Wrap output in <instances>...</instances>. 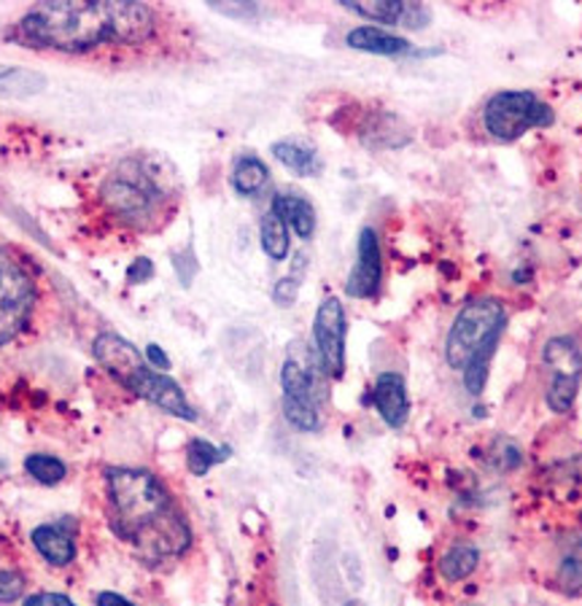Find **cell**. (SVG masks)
<instances>
[{
	"instance_id": "1",
	"label": "cell",
	"mask_w": 582,
	"mask_h": 606,
	"mask_svg": "<svg viewBox=\"0 0 582 606\" xmlns=\"http://www.w3.org/2000/svg\"><path fill=\"white\" fill-rule=\"evenodd\" d=\"M156 27V16L143 3L119 0H51L38 3L20 20V38L36 49L68 55L103 44H143Z\"/></svg>"
},
{
	"instance_id": "2",
	"label": "cell",
	"mask_w": 582,
	"mask_h": 606,
	"mask_svg": "<svg viewBox=\"0 0 582 606\" xmlns=\"http://www.w3.org/2000/svg\"><path fill=\"white\" fill-rule=\"evenodd\" d=\"M108 493L116 528L151 561L176 558L189 547L191 532L173 504L171 491L149 469H108Z\"/></svg>"
},
{
	"instance_id": "3",
	"label": "cell",
	"mask_w": 582,
	"mask_h": 606,
	"mask_svg": "<svg viewBox=\"0 0 582 606\" xmlns=\"http://www.w3.org/2000/svg\"><path fill=\"white\" fill-rule=\"evenodd\" d=\"M101 197L116 219L130 226H149L167 206V191L143 160H121L101 186Z\"/></svg>"
},
{
	"instance_id": "4",
	"label": "cell",
	"mask_w": 582,
	"mask_h": 606,
	"mask_svg": "<svg viewBox=\"0 0 582 606\" xmlns=\"http://www.w3.org/2000/svg\"><path fill=\"white\" fill-rule=\"evenodd\" d=\"M504 324H508V311H504V305L499 300L480 296V300H473L469 305H464L458 311L451 331H447L445 359L451 364V370L464 372L475 357L497 348Z\"/></svg>"
},
{
	"instance_id": "5",
	"label": "cell",
	"mask_w": 582,
	"mask_h": 606,
	"mask_svg": "<svg viewBox=\"0 0 582 606\" xmlns=\"http://www.w3.org/2000/svg\"><path fill=\"white\" fill-rule=\"evenodd\" d=\"M482 121L497 141H517L532 127H550L552 108L534 92H499L488 101Z\"/></svg>"
},
{
	"instance_id": "6",
	"label": "cell",
	"mask_w": 582,
	"mask_h": 606,
	"mask_svg": "<svg viewBox=\"0 0 582 606\" xmlns=\"http://www.w3.org/2000/svg\"><path fill=\"white\" fill-rule=\"evenodd\" d=\"M36 305V285L31 276L0 250V346L14 340Z\"/></svg>"
},
{
	"instance_id": "7",
	"label": "cell",
	"mask_w": 582,
	"mask_h": 606,
	"mask_svg": "<svg viewBox=\"0 0 582 606\" xmlns=\"http://www.w3.org/2000/svg\"><path fill=\"white\" fill-rule=\"evenodd\" d=\"M313 353L322 370L331 377H342L346 372V307L337 296H329L318 305L313 322Z\"/></svg>"
},
{
	"instance_id": "8",
	"label": "cell",
	"mask_w": 582,
	"mask_h": 606,
	"mask_svg": "<svg viewBox=\"0 0 582 606\" xmlns=\"http://www.w3.org/2000/svg\"><path fill=\"white\" fill-rule=\"evenodd\" d=\"M127 388L136 392L138 396H143L146 401L156 405L160 410H165L167 416H176L182 418V421H197V412L195 407L189 405V399H186L184 388L178 386L173 377H167L165 372H156L151 370V366H146L143 372H138V375L127 383Z\"/></svg>"
},
{
	"instance_id": "9",
	"label": "cell",
	"mask_w": 582,
	"mask_h": 606,
	"mask_svg": "<svg viewBox=\"0 0 582 606\" xmlns=\"http://www.w3.org/2000/svg\"><path fill=\"white\" fill-rule=\"evenodd\" d=\"M383 281V254H381V241H377V232L372 226H364L359 232V250H357V265H353L351 276L346 281V294L353 300H370L377 294Z\"/></svg>"
},
{
	"instance_id": "10",
	"label": "cell",
	"mask_w": 582,
	"mask_h": 606,
	"mask_svg": "<svg viewBox=\"0 0 582 606\" xmlns=\"http://www.w3.org/2000/svg\"><path fill=\"white\" fill-rule=\"evenodd\" d=\"M92 351H95V359L106 366L110 375L119 383H125V386L138 375V372H143L146 366H149L143 353L138 351L130 340L114 335V331H106V335L97 337Z\"/></svg>"
},
{
	"instance_id": "11",
	"label": "cell",
	"mask_w": 582,
	"mask_h": 606,
	"mask_svg": "<svg viewBox=\"0 0 582 606\" xmlns=\"http://www.w3.org/2000/svg\"><path fill=\"white\" fill-rule=\"evenodd\" d=\"M375 410L381 412L383 421L392 429L405 427L407 416H410V396H407V383L399 372H383L372 392Z\"/></svg>"
},
{
	"instance_id": "12",
	"label": "cell",
	"mask_w": 582,
	"mask_h": 606,
	"mask_svg": "<svg viewBox=\"0 0 582 606\" xmlns=\"http://www.w3.org/2000/svg\"><path fill=\"white\" fill-rule=\"evenodd\" d=\"M346 44L351 46V49L370 51V55H383V57H397L410 51V40L372 25L353 27V31L346 36Z\"/></svg>"
},
{
	"instance_id": "13",
	"label": "cell",
	"mask_w": 582,
	"mask_h": 606,
	"mask_svg": "<svg viewBox=\"0 0 582 606\" xmlns=\"http://www.w3.org/2000/svg\"><path fill=\"white\" fill-rule=\"evenodd\" d=\"M543 361L552 377H574L582 381V351L572 337H552L545 342Z\"/></svg>"
},
{
	"instance_id": "14",
	"label": "cell",
	"mask_w": 582,
	"mask_h": 606,
	"mask_svg": "<svg viewBox=\"0 0 582 606\" xmlns=\"http://www.w3.org/2000/svg\"><path fill=\"white\" fill-rule=\"evenodd\" d=\"M272 213L281 215L287 221V226L296 232L302 241L313 237L316 232V211H313L311 202L300 195H278L272 200Z\"/></svg>"
},
{
	"instance_id": "15",
	"label": "cell",
	"mask_w": 582,
	"mask_h": 606,
	"mask_svg": "<svg viewBox=\"0 0 582 606\" xmlns=\"http://www.w3.org/2000/svg\"><path fill=\"white\" fill-rule=\"evenodd\" d=\"M33 547L51 563V567H68L75 558V545L66 532L55 526H38L31 534Z\"/></svg>"
},
{
	"instance_id": "16",
	"label": "cell",
	"mask_w": 582,
	"mask_h": 606,
	"mask_svg": "<svg viewBox=\"0 0 582 606\" xmlns=\"http://www.w3.org/2000/svg\"><path fill=\"white\" fill-rule=\"evenodd\" d=\"M44 90V73L22 66H0V97H33Z\"/></svg>"
},
{
	"instance_id": "17",
	"label": "cell",
	"mask_w": 582,
	"mask_h": 606,
	"mask_svg": "<svg viewBox=\"0 0 582 606\" xmlns=\"http://www.w3.org/2000/svg\"><path fill=\"white\" fill-rule=\"evenodd\" d=\"M272 154H276V160L281 162V165L300 173V176H318V173H322V160H318L316 149L302 141L272 143Z\"/></svg>"
},
{
	"instance_id": "18",
	"label": "cell",
	"mask_w": 582,
	"mask_h": 606,
	"mask_svg": "<svg viewBox=\"0 0 582 606\" xmlns=\"http://www.w3.org/2000/svg\"><path fill=\"white\" fill-rule=\"evenodd\" d=\"M364 143L372 149H399V145L410 143V132L394 114H377L364 127Z\"/></svg>"
},
{
	"instance_id": "19",
	"label": "cell",
	"mask_w": 582,
	"mask_h": 606,
	"mask_svg": "<svg viewBox=\"0 0 582 606\" xmlns=\"http://www.w3.org/2000/svg\"><path fill=\"white\" fill-rule=\"evenodd\" d=\"M480 552L473 545H456L440 558V574L445 582H464L475 574Z\"/></svg>"
},
{
	"instance_id": "20",
	"label": "cell",
	"mask_w": 582,
	"mask_h": 606,
	"mask_svg": "<svg viewBox=\"0 0 582 606\" xmlns=\"http://www.w3.org/2000/svg\"><path fill=\"white\" fill-rule=\"evenodd\" d=\"M267 176H270V171H267L265 162H261L259 156L246 154L235 162V167H232V186H235L237 195L252 197L267 184Z\"/></svg>"
},
{
	"instance_id": "21",
	"label": "cell",
	"mask_w": 582,
	"mask_h": 606,
	"mask_svg": "<svg viewBox=\"0 0 582 606\" xmlns=\"http://www.w3.org/2000/svg\"><path fill=\"white\" fill-rule=\"evenodd\" d=\"M342 9H348L351 14L362 16V20L381 22V25H399L401 16H405L407 3L401 0H370V3H359V0H346Z\"/></svg>"
},
{
	"instance_id": "22",
	"label": "cell",
	"mask_w": 582,
	"mask_h": 606,
	"mask_svg": "<svg viewBox=\"0 0 582 606\" xmlns=\"http://www.w3.org/2000/svg\"><path fill=\"white\" fill-rule=\"evenodd\" d=\"M261 248L272 261H283L289 254V226L278 213H267L259 224Z\"/></svg>"
},
{
	"instance_id": "23",
	"label": "cell",
	"mask_w": 582,
	"mask_h": 606,
	"mask_svg": "<svg viewBox=\"0 0 582 606\" xmlns=\"http://www.w3.org/2000/svg\"><path fill=\"white\" fill-rule=\"evenodd\" d=\"M230 453V447H217L208 440H191L189 447H186V464H189L191 475L206 477L213 466L226 462Z\"/></svg>"
},
{
	"instance_id": "24",
	"label": "cell",
	"mask_w": 582,
	"mask_h": 606,
	"mask_svg": "<svg viewBox=\"0 0 582 606\" xmlns=\"http://www.w3.org/2000/svg\"><path fill=\"white\" fill-rule=\"evenodd\" d=\"M283 416L294 429L318 431L322 429V416L313 399H296V396H283Z\"/></svg>"
},
{
	"instance_id": "25",
	"label": "cell",
	"mask_w": 582,
	"mask_h": 606,
	"mask_svg": "<svg viewBox=\"0 0 582 606\" xmlns=\"http://www.w3.org/2000/svg\"><path fill=\"white\" fill-rule=\"evenodd\" d=\"M25 471L38 480L40 486H57V482L66 480L68 469L60 458L46 456V453H33V456L25 458Z\"/></svg>"
},
{
	"instance_id": "26",
	"label": "cell",
	"mask_w": 582,
	"mask_h": 606,
	"mask_svg": "<svg viewBox=\"0 0 582 606\" xmlns=\"http://www.w3.org/2000/svg\"><path fill=\"white\" fill-rule=\"evenodd\" d=\"M578 392L580 381H574V377H552L550 386H547L545 401L552 412L563 416V412L572 410L574 401H578Z\"/></svg>"
},
{
	"instance_id": "27",
	"label": "cell",
	"mask_w": 582,
	"mask_h": 606,
	"mask_svg": "<svg viewBox=\"0 0 582 606\" xmlns=\"http://www.w3.org/2000/svg\"><path fill=\"white\" fill-rule=\"evenodd\" d=\"M25 593V576L11 569H0V604L20 602Z\"/></svg>"
},
{
	"instance_id": "28",
	"label": "cell",
	"mask_w": 582,
	"mask_h": 606,
	"mask_svg": "<svg viewBox=\"0 0 582 606\" xmlns=\"http://www.w3.org/2000/svg\"><path fill=\"white\" fill-rule=\"evenodd\" d=\"M300 281H302V267L296 270V265H294V272L287 278H281V281L276 283V289H272V300H276L281 307L294 305L296 294H300Z\"/></svg>"
},
{
	"instance_id": "29",
	"label": "cell",
	"mask_w": 582,
	"mask_h": 606,
	"mask_svg": "<svg viewBox=\"0 0 582 606\" xmlns=\"http://www.w3.org/2000/svg\"><path fill=\"white\" fill-rule=\"evenodd\" d=\"M173 267H176L182 283L189 285L191 278H195V272H197V261H195V254H191V248L182 250V254H173Z\"/></svg>"
},
{
	"instance_id": "30",
	"label": "cell",
	"mask_w": 582,
	"mask_h": 606,
	"mask_svg": "<svg viewBox=\"0 0 582 606\" xmlns=\"http://www.w3.org/2000/svg\"><path fill=\"white\" fill-rule=\"evenodd\" d=\"M561 582L569 587V591H578V587H582V561H578V558H563Z\"/></svg>"
},
{
	"instance_id": "31",
	"label": "cell",
	"mask_w": 582,
	"mask_h": 606,
	"mask_svg": "<svg viewBox=\"0 0 582 606\" xmlns=\"http://www.w3.org/2000/svg\"><path fill=\"white\" fill-rule=\"evenodd\" d=\"M213 11H219V14L232 16V20H248V16L259 14V9H256L254 3H213Z\"/></svg>"
},
{
	"instance_id": "32",
	"label": "cell",
	"mask_w": 582,
	"mask_h": 606,
	"mask_svg": "<svg viewBox=\"0 0 582 606\" xmlns=\"http://www.w3.org/2000/svg\"><path fill=\"white\" fill-rule=\"evenodd\" d=\"M154 276V265L151 259H136L130 267H127V281L130 283H146Z\"/></svg>"
},
{
	"instance_id": "33",
	"label": "cell",
	"mask_w": 582,
	"mask_h": 606,
	"mask_svg": "<svg viewBox=\"0 0 582 606\" xmlns=\"http://www.w3.org/2000/svg\"><path fill=\"white\" fill-rule=\"evenodd\" d=\"M401 22H405V27H423L429 22V9H423V5H418V3H407V9H405V16H401Z\"/></svg>"
},
{
	"instance_id": "34",
	"label": "cell",
	"mask_w": 582,
	"mask_h": 606,
	"mask_svg": "<svg viewBox=\"0 0 582 606\" xmlns=\"http://www.w3.org/2000/svg\"><path fill=\"white\" fill-rule=\"evenodd\" d=\"M146 361H149V366H154V370H171V359H167L165 351H162L160 346H154V342L146 348Z\"/></svg>"
},
{
	"instance_id": "35",
	"label": "cell",
	"mask_w": 582,
	"mask_h": 606,
	"mask_svg": "<svg viewBox=\"0 0 582 606\" xmlns=\"http://www.w3.org/2000/svg\"><path fill=\"white\" fill-rule=\"evenodd\" d=\"M97 606H136L130 602V598H125V596H119V593H101V596H97Z\"/></svg>"
},
{
	"instance_id": "36",
	"label": "cell",
	"mask_w": 582,
	"mask_h": 606,
	"mask_svg": "<svg viewBox=\"0 0 582 606\" xmlns=\"http://www.w3.org/2000/svg\"><path fill=\"white\" fill-rule=\"evenodd\" d=\"M46 598H49V604H51V606H75V604L71 602V598L66 596V593H49V596H46Z\"/></svg>"
},
{
	"instance_id": "37",
	"label": "cell",
	"mask_w": 582,
	"mask_h": 606,
	"mask_svg": "<svg viewBox=\"0 0 582 606\" xmlns=\"http://www.w3.org/2000/svg\"><path fill=\"white\" fill-rule=\"evenodd\" d=\"M49 604V598L46 596H31V598H25V604L22 606H46Z\"/></svg>"
}]
</instances>
